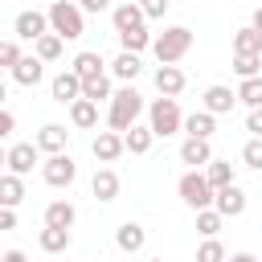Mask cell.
I'll return each mask as SVG.
<instances>
[{
	"label": "cell",
	"mask_w": 262,
	"mask_h": 262,
	"mask_svg": "<svg viewBox=\"0 0 262 262\" xmlns=\"http://www.w3.org/2000/svg\"><path fill=\"white\" fill-rule=\"evenodd\" d=\"M20 201H25V180H20L16 172H4V176H0V205L16 209Z\"/></svg>",
	"instance_id": "obj_28"
},
{
	"label": "cell",
	"mask_w": 262,
	"mask_h": 262,
	"mask_svg": "<svg viewBox=\"0 0 262 262\" xmlns=\"http://www.w3.org/2000/svg\"><path fill=\"white\" fill-rule=\"evenodd\" d=\"M237 102H242V106H250V111H254V106H262V74H258V78H242V82H237Z\"/></svg>",
	"instance_id": "obj_32"
},
{
	"label": "cell",
	"mask_w": 262,
	"mask_h": 262,
	"mask_svg": "<svg viewBox=\"0 0 262 262\" xmlns=\"http://www.w3.org/2000/svg\"><path fill=\"white\" fill-rule=\"evenodd\" d=\"M188 49H192V29H184V25H172L151 41V53H156L160 66H176Z\"/></svg>",
	"instance_id": "obj_3"
},
{
	"label": "cell",
	"mask_w": 262,
	"mask_h": 262,
	"mask_svg": "<svg viewBox=\"0 0 262 262\" xmlns=\"http://www.w3.org/2000/svg\"><path fill=\"white\" fill-rule=\"evenodd\" d=\"M143 20H147V12L139 8V0H123V4H115V8H111V25H115V33L143 29Z\"/></svg>",
	"instance_id": "obj_10"
},
{
	"label": "cell",
	"mask_w": 262,
	"mask_h": 262,
	"mask_svg": "<svg viewBox=\"0 0 262 262\" xmlns=\"http://www.w3.org/2000/svg\"><path fill=\"white\" fill-rule=\"evenodd\" d=\"M229 262H258L250 250H237V254H229Z\"/></svg>",
	"instance_id": "obj_45"
},
{
	"label": "cell",
	"mask_w": 262,
	"mask_h": 262,
	"mask_svg": "<svg viewBox=\"0 0 262 262\" xmlns=\"http://www.w3.org/2000/svg\"><path fill=\"white\" fill-rule=\"evenodd\" d=\"M45 33H53V29H49V12H37V8L16 12V20H12V37H20V41H37V37H45Z\"/></svg>",
	"instance_id": "obj_7"
},
{
	"label": "cell",
	"mask_w": 262,
	"mask_h": 262,
	"mask_svg": "<svg viewBox=\"0 0 262 262\" xmlns=\"http://www.w3.org/2000/svg\"><path fill=\"white\" fill-rule=\"evenodd\" d=\"M70 123H74L78 131H90V127H98V102H90V98H78V102H70Z\"/></svg>",
	"instance_id": "obj_25"
},
{
	"label": "cell",
	"mask_w": 262,
	"mask_h": 262,
	"mask_svg": "<svg viewBox=\"0 0 262 262\" xmlns=\"http://www.w3.org/2000/svg\"><path fill=\"white\" fill-rule=\"evenodd\" d=\"M0 229H16V209L0 205Z\"/></svg>",
	"instance_id": "obj_42"
},
{
	"label": "cell",
	"mask_w": 262,
	"mask_h": 262,
	"mask_svg": "<svg viewBox=\"0 0 262 262\" xmlns=\"http://www.w3.org/2000/svg\"><path fill=\"white\" fill-rule=\"evenodd\" d=\"M16 61H20V45H16V37L0 41V66H4V70H12Z\"/></svg>",
	"instance_id": "obj_38"
},
{
	"label": "cell",
	"mask_w": 262,
	"mask_h": 262,
	"mask_svg": "<svg viewBox=\"0 0 262 262\" xmlns=\"http://www.w3.org/2000/svg\"><path fill=\"white\" fill-rule=\"evenodd\" d=\"M49 98L53 102H78L82 98V78L74 74V70H61V74H53V82H49Z\"/></svg>",
	"instance_id": "obj_11"
},
{
	"label": "cell",
	"mask_w": 262,
	"mask_h": 262,
	"mask_svg": "<svg viewBox=\"0 0 262 262\" xmlns=\"http://www.w3.org/2000/svg\"><path fill=\"white\" fill-rule=\"evenodd\" d=\"M106 8H115V4L111 0H86L82 4V12H106Z\"/></svg>",
	"instance_id": "obj_43"
},
{
	"label": "cell",
	"mask_w": 262,
	"mask_h": 262,
	"mask_svg": "<svg viewBox=\"0 0 262 262\" xmlns=\"http://www.w3.org/2000/svg\"><path fill=\"white\" fill-rule=\"evenodd\" d=\"M217 131V115L213 111H192V115H184V135H196V139H209Z\"/></svg>",
	"instance_id": "obj_22"
},
{
	"label": "cell",
	"mask_w": 262,
	"mask_h": 262,
	"mask_svg": "<svg viewBox=\"0 0 262 262\" xmlns=\"http://www.w3.org/2000/svg\"><path fill=\"white\" fill-rule=\"evenodd\" d=\"M90 192H94V201H102V205H111L115 196H119V172L115 168H98L94 176H90Z\"/></svg>",
	"instance_id": "obj_14"
},
{
	"label": "cell",
	"mask_w": 262,
	"mask_h": 262,
	"mask_svg": "<svg viewBox=\"0 0 262 262\" xmlns=\"http://www.w3.org/2000/svg\"><path fill=\"white\" fill-rule=\"evenodd\" d=\"M151 82H156V90H160L164 98H176V94L188 86V78H184V70H180V66H156Z\"/></svg>",
	"instance_id": "obj_13"
},
{
	"label": "cell",
	"mask_w": 262,
	"mask_h": 262,
	"mask_svg": "<svg viewBox=\"0 0 262 262\" xmlns=\"http://www.w3.org/2000/svg\"><path fill=\"white\" fill-rule=\"evenodd\" d=\"M82 98H90V102H111V98H115V82H111V74L86 78V82H82Z\"/></svg>",
	"instance_id": "obj_27"
},
{
	"label": "cell",
	"mask_w": 262,
	"mask_h": 262,
	"mask_svg": "<svg viewBox=\"0 0 262 262\" xmlns=\"http://www.w3.org/2000/svg\"><path fill=\"white\" fill-rule=\"evenodd\" d=\"M209 160H213V147H209V139L184 135V143H180V164H188V168H205Z\"/></svg>",
	"instance_id": "obj_18"
},
{
	"label": "cell",
	"mask_w": 262,
	"mask_h": 262,
	"mask_svg": "<svg viewBox=\"0 0 262 262\" xmlns=\"http://www.w3.org/2000/svg\"><path fill=\"white\" fill-rule=\"evenodd\" d=\"M90 151H94L98 164H115V160L127 151V139H123V131H98L94 143H90Z\"/></svg>",
	"instance_id": "obj_9"
},
{
	"label": "cell",
	"mask_w": 262,
	"mask_h": 262,
	"mask_svg": "<svg viewBox=\"0 0 262 262\" xmlns=\"http://www.w3.org/2000/svg\"><path fill=\"white\" fill-rule=\"evenodd\" d=\"M250 25H254V29L262 33V8H254V20H250Z\"/></svg>",
	"instance_id": "obj_46"
},
{
	"label": "cell",
	"mask_w": 262,
	"mask_h": 262,
	"mask_svg": "<svg viewBox=\"0 0 262 262\" xmlns=\"http://www.w3.org/2000/svg\"><path fill=\"white\" fill-rule=\"evenodd\" d=\"M147 123H151V131H156V139H168V135H176V131H184V115H180V106H176V98H151V106H147Z\"/></svg>",
	"instance_id": "obj_5"
},
{
	"label": "cell",
	"mask_w": 262,
	"mask_h": 262,
	"mask_svg": "<svg viewBox=\"0 0 262 262\" xmlns=\"http://www.w3.org/2000/svg\"><path fill=\"white\" fill-rule=\"evenodd\" d=\"M139 70H143V61H139V53H131V49H119V57L111 61V78H119V82H135Z\"/></svg>",
	"instance_id": "obj_21"
},
{
	"label": "cell",
	"mask_w": 262,
	"mask_h": 262,
	"mask_svg": "<svg viewBox=\"0 0 262 262\" xmlns=\"http://www.w3.org/2000/svg\"><path fill=\"white\" fill-rule=\"evenodd\" d=\"M78 221V209L70 201H49L45 205V225H57V229H74Z\"/></svg>",
	"instance_id": "obj_26"
},
{
	"label": "cell",
	"mask_w": 262,
	"mask_h": 262,
	"mask_svg": "<svg viewBox=\"0 0 262 262\" xmlns=\"http://www.w3.org/2000/svg\"><path fill=\"white\" fill-rule=\"evenodd\" d=\"M151 33L147 29H131V33H119V45L123 49H131V53H143V49H151Z\"/></svg>",
	"instance_id": "obj_34"
},
{
	"label": "cell",
	"mask_w": 262,
	"mask_h": 262,
	"mask_svg": "<svg viewBox=\"0 0 262 262\" xmlns=\"http://www.w3.org/2000/svg\"><path fill=\"white\" fill-rule=\"evenodd\" d=\"M233 102H237V90H229V86H209L205 90V111H213V115H229Z\"/></svg>",
	"instance_id": "obj_24"
},
{
	"label": "cell",
	"mask_w": 262,
	"mask_h": 262,
	"mask_svg": "<svg viewBox=\"0 0 262 262\" xmlns=\"http://www.w3.org/2000/svg\"><path fill=\"white\" fill-rule=\"evenodd\" d=\"M41 180H45L49 188H70V184L78 180V164L70 160V151L45 156V164H41Z\"/></svg>",
	"instance_id": "obj_6"
},
{
	"label": "cell",
	"mask_w": 262,
	"mask_h": 262,
	"mask_svg": "<svg viewBox=\"0 0 262 262\" xmlns=\"http://www.w3.org/2000/svg\"><path fill=\"white\" fill-rule=\"evenodd\" d=\"M12 131H16V115H12V111H8V106H4V111H0V135H4V139H8V135H12Z\"/></svg>",
	"instance_id": "obj_40"
},
{
	"label": "cell",
	"mask_w": 262,
	"mask_h": 262,
	"mask_svg": "<svg viewBox=\"0 0 262 262\" xmlns=\"http://www.w3.org/2000/svg\"><path fill=\"white\" fill-rule=\"evenodd\" d=\"M8 74H12V82H16V86H37V82L45 78V61H41L37 53H29V57H20Z\"/></svg>",
	"instance_id": "obj_16"
},
{
	"label": "cell",
	"mask_w": 262,
	"mask_h": 262,
	"mask_svg": "<svg viewBox=\"0 0 262 262\" xmlns=\"http://www.w3.org/2000/svg\"><path fill=\"white\" fill-rule=\"evenodd\" d=\"M37 164H41V147H37V143H8V151H4V168H8V172L29 176Z\"/></svg>",
	"instance_id": "obj_8"
},
{
	"label": "cell",
	"mask_w": 262,
	"mask_h": 262,
	"mask_svg": "<svg viewBox=\"0 0 262 262\" xmlns=\"http://www.w3.org/2000/svg\"><path fill=\"white\" fill-rule=\"evenodd\" d=\"M61 49H66V37H57V33H45V37L33 41V53H37L41 61H57Z\"/></svg>",
	"instance_id": "obj_30"
},
{
	"label": "cell",
	"mask_w": 262,
	"mask_h": 262,
	"mask_svg": "<svg viewBox=\"0 0 262 262\" xmlns=\"http://www.w3.org/2000/svg\"><path fill=\"white\" fill-rule=\"evenodd\" d=\"M49 29H53L57 37H66V41H78V37L86 33L82 4H74V0H53V4H49Z\"/></svg>",
	"instance_id": "obj_4"
},
{
	"label": "cell",
	"mask_w": 262,
	"mask_h": 262,
	"mask_svg": "<svg viewBox=\"0 0 262 262\" xmlns=\"http://www.w3.org/2000/svg\"><path fill=\"white\" fill-rule=\"evenodd\" d=\"M70 242H74V233H70V229H57V225H45V229L37 233V246H41L45 254H66Z\"/></svg>",
	"instance_id": "obj_23"
},
{
	"label": "cell",
	"mask_w": 262,
	"mask_h": 262,
	"mask_svg": "<svg viewBox=\"0 0 262 262\" xmlns=\"http://www.w3.org/2000/svg\"><path fill=\"white\" fill-rule=\"evenodd\" d=\"M123 139H127V151L131 156H147L151 143H156V131H151V123H135V127L123 131Z\"/></svg>",
	"instance_id": "obj_19"
},
{
	"label": "cell",
	"mask_w": 262,
	"mask_h": 262,
	"mask_svg": "<svg viewBox=\"0 0 262 262\" xmlns=\"http://www.w3.org/2000/svg\"><path fill=\"white\" fill-rule=\"evenodd\" d=\"M70 70H74V74L86 82V78H98V74H106V61H102V53H98V49H82V53L74 57V66H70Z\"/></svg>",
	"instance_id": "obj_20"
},
{
	"label": "cell",
	"mask_w": 262,
	"mask_h": 262,
	"mask_svg": "<svg viewBox=\"0 0 262 262\" xmlns=\"http://www.w3.org/2000/svg\"><path fill=\"white\" fill-rule=\"evenodd\" d=\"M74 4H86V0H74Z\"/></svg>",
	"instance_id": "obj_47"
},
{
	"label": "cell",
	"mask_w": 262,
	"mask_h": 262,
	"mask_svg": "<svg viewBox=\"0 0 262 262\" xmlns=\"http://www.w3.org/2000/svg\"><path fill=\"white\" fill-rule=\"evenodd\" d=\"M151 262H164V258H151Z\"/></svg>",
	"instance_id": "obj_48"
},
{
	"label": "cell",
	"mask_w": 262,
	"mask_h": 262,
	"mask_svg": "<svg viewBox=\"0 0 262 262\" xmlns=\"http://www.w3.org/2000/svg\"><path fill=\"white\" fill-rule=\"evenodd\" d=\"M139 8L147 12V20H160L168 12V0H139Z\"/></svg>",
	"instance_id": "obj_39"
},
{
	"label": "cell",
	"mask_w": 262,
	"mask_h": 262,
	"mask_svg": "<svg viewBox=\"0 0 262 262\" xmlns=\"http://www.w3.org/2000/svg\"><path fill=\"white\" fill-rule=\"evenodd\" d=\"M176 192H180V201H184L192 213H201V209H213V196H217V188L209 184L205 168H188V172L176 180Z\"/></svg>",
	"instance_id": "obj_2"
},
{
	"label": "cell",
	"mask_w": 262,
	"mask_h": 262,
	"mask_svg": "<svg viewBox=\"0 0 262 262\" xmlns=\"http://www.w3.org/2000/svg\"><path fill=\"white\" fill-rule=\"evenodd\" d=\"M115 246H119L123 254H139V250L147 246V229H143L139 221H123V225L115 229Z\"/></svg>",
	"instance_id": "obj_15"
},
{
	"label": "cell",
	"mask_w": 262,
	"mask_h": 262,
	"mask_svg": "<svg viewBox=\"0 0 262 262\" xmlns=\"http://www.w3.org/2000/svg\"><path fill=\"white\" fill-rule=\"evenodd\" d=\"M196 262H229V258H225V246H221L217 237H205V242L196 246Z\"/></svg>",
	"instance_id": "obj_37"
},
{
	"label": "cell",
	"mask_w": 262,
	"mask_h": 262,
	"mask_svg": "<svg viewBox=\"0 0 262 262\" xmlns=\"http://www.w3.org/2000/svg\"><path fill=\"white\" fill-rule=\"evenodd\" d=\"M246 201H250V196H246V192L237 188V180H233V184L217 188V196H213V209H217L221 217H242V213H246Z\"/></svg>",
	"instance_id": "obj_12"
},
{
	"label": "cell",
	"mask_w": 262,
	"mask_h": 262,
	"mask_svg": "<svg viewBox=\"0 0 262 262\" xmlns=\"http://www.w3.org/2000/svg\"><path fill=\"white\" fill-rule=\"evenodd\" d=\"M233 74L237 78H258L262 74V53H233Z\"/></svg>",
	"instance_id": "obj_33"
},
{
	"label": "cell",
	"mask_w": 262,
	"mask_h": 262,
	"mask_svg": "<svg viewBox=\"0 0 262 262\" xmlns=\"http://www.w3.org/2000/svg\"><path fill=\"white\" fill-rule=\"evenodd\" d=\"M242 164L254 168V172H262V135H250L242 143Z\"/></svg>",
	"instance_id": "obj_36"
},
{
	"label": "cell",
	"mask_w": 262,
	"mask_h": 262,
	"mask_svg": "<svg viewBox=\"0 0 262 262\" xmlns=\"http://www.w3.org/2000/svg\"><path fill=\"white\" fill-rule=\"evenodd\" d=\"M139 115H143V94H139L131 82H123V86L115 90V98L106 102V127H111V131H127V127L139 123Z\"/></svg>",
	"instance_id": "obj_1"
},
{
	"label": "cell",
	"mask_w": 262,
	"mask_h": 262,
	"mask_svg": "<svg viewBox=\"0 0 262 262\" xmlns=\"http://www.w3.org/2000/svg\"><path fill=\"white\" fill-rule=\"evenodd\" d=\"M221 221H225V217H221L217 209H201V213H196V233H201V237H217V233H221Z\"/></svg>",
	"instance_id": "obj_35"
},
{
	"label": "cell",
	"mask_w": 262,
	"mask_h": 262,
	"mask_svg": "<svg viewBox=\"0 0 262 262\" xmlns=\"http://www.w3.org/2000/svg\"><path fill=\"white\" fill-rule=\"evenodd\" d=\"M0 262H29V258H25V250H4Z\"/></svg>",
	"instance_id": "obj_44"
},
{
	"label": "cell",
	"mask_w": 262,
	"mask_h": 262,
	"mask_svg": "<svg viewBox=\"0 0 262 262\" xmlns=\"http://www.w3.org/2000/svg\"><path fill=\"white\" fill-rule=\"evenodd\" d=\"M45 156H57V151H66V143H70V131L61 127V123H45L41 131H37V139H33Z\"/></svg>",
	"instance_id": "obj_17"
},
{
	"label": "cell",
	"mask_w": 262,
	"mask_h": 262,
	"mask_svg": "<svg viewBox=\"0 0 262 262\" xmlns=\"http://www.w3.org/2000/svg\"><path fill=\"white\" fill-rule=\"evenodd\" d=\"M246 131H250V135H262V106H254V111L246 115Z\"/></svg>",
	"instance_id": "obj_41"
},
{
	"label": "cell",
	"mask_w": 262,
	"mask_h": 262,
	"mask_svg": "<svg viewBox=\"0 0 262 262\" xmlns=\"http://www.w3.org/2000/svg\"><path fill=\"white\" fill-rule=\"evenodd\" d=\"M233 53H262V33L254 25H242L233 33Z\"/></svg>",
	"instance_id": "obj_31"
},
{
	"label": "cell",
	"mask_w": 262,
	"mask_h": 262,
	"mask_svg": "<svg viewBox=\"0 0 262 262\" xmlns=\"http://www.w3.org/2000/svg\"><path fill=\"white\" fill-rule=\"evenodd\" d=\"M205 176H209V184H213V188H225V184H233L237 168H233L229 160H217V156H213V160L205 164Z\"/></svg>",
	"instance_id": "obj_29"
}]
</instances>
